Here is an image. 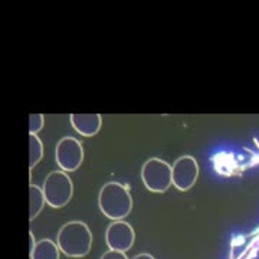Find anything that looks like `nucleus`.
<instances>
[{
  "label": "nucleus",
  "instance_id": "obj_1",
  "mask_svg": "<svg viewBox=\"0 0 259 259\" xmlns=\"http://www.w3.org/2000/svg\"><path fill=\"white\" fill-rule=\"evenodd\" d=\"M58 246L69 258H83L93 246V233L88 225L79 221L65 223L58 232Z\"/></svg>",
  "mask_w": 259,
  "mask_h": 259
},
{
  "label": "nucleus",
  "instance_id": "obj_2",
  "mask_svg": "<svg viewBox=\"0 0 259 259\" xmlns=\"http://www.w3.org/2000/svg\"><path fill=\"white\" fill-rule=\"evenodd\" d=\"M98 206L107 218L112 221H122L133 210V197L125 186L118 182H110L100 190Z\"/></svg>",
  "mask_w": 259,
  "mask_h": 259
},
{
  "label": "nucleus",
  "instance_id": "obj_3",
  "mask_svg": "<svg viewBox=\"0 0 259 259\" xmlns=\"http://www.w3.org/2000/svg\"><path fill=\"white\" fill-rule=\"evenodd\" d=\"M42 190L47 203L55 209H59L71 202L74 194V183L71 177L66 175V171H52L45 179Z\"/></svg>",
  "mask_w": 259,
  "mask_h": 259
},
{
  "label": "nucleus",
  "instance_id": "obj_4",
  "mask_svg": "<svg viewBox=\"0 0 259 259\" xmlns=\"http://www.w3.org/2000/svg\"><path fill=\"white\" fill-rule=\"evenodd\" d=\"M141 180L150 192L164 193L173 185L171 166L161 158H148L141 167Z\"/></svg>",
  "mask_w": 259,
  "mask_h": 259
},
{
  "label": "nucleus",
  "instance_id": "obj_5",
  "mask_svg": "<svg viewBox=\"0 0 259 259\" xmlns=\"http://www.w3.org/2000/svg\"><path fill=\"white\" fill-rule=\"evenodd\" d=\"M55 160L62 171L78 170L83 161L82 144L74 137L61 139L56 144Z\"/></svg>",
  "mask_w": 259,
  "mask_h": 259
},
{
  "label": "nucleus",
  "instance_id": "obj_6",
  "mask_svg": "<svg viewBox=\"0 0 259 259\" xmlns=\"http://www.w3.org/2000/svg\"><path fill=\"white\" fill-rule=\"evenodd\" d=\"M173 185L180 192L190 190L199 177V164L192 156H182L171 166Z\"/></svg>",
  "mask_w": 259,
  "mask_h": 259
},
{
  "label": "nucleus",
  "instance_id": "obj_7",
  "mask_svg": "<svg viewBox=\"0 0 259 259\" xmlns=\"http://www.w3.org/2000/svg\"><path fill=\"white\" fill-rule=\"evenodd\" d=\"M136 241V232L130 223L124 221H114L105 231V242L108 248L118 252H127L133 248Z\"/></svg>",
  "mask_w": 259,
  "mask_h": 259
},
{
  "label": "nucleus",
  "instance_id": "obj_8",
  "mask_svg": "<svg viewBox=\"0 0 259 259\" xmlns=\"http://www.w3.org/2000/svg\"><path fill=\"white\" fill-rule=\"evenodd\" d=\"M71 124L81 136L93 137L101 130L102 117L100 114H71Z\"/></svg>",
  "mask_w": 259,
  "mask_h": 259
},
{
  "label": "nucleus",
  "instance_id": "obj_9",
  "mask_svg": "<svg viewBox=\"0 0 259 259\" xmlns=\"http://www.w3.org/2000/svg\"><path fill=\"white\" fill-rule=\"evenodd\" d=\"M61 249L51 239H40L30 250V259H59Z\"/></svg>",
  "mask_w": 259,
  "mask_h": 259
},
{
  "label": "nucleus",
  "instance_id": "obj_10",
  "mask_svg": "<svg viewBox=\"0 0 259 259\" xmlns=\"http://www.w3.org/2000/svg\"><path fill=\"white\" fill-rule=\"evenodd\" d=\"M47 203L44 190L36 185H29V219L33 221Z\"/></svg>",
  "mask_w": 259,
  "mask_h": 259
},
{
  "label": "nucleus",
  "instance_id": "obj_11",
  "mask_svg": "<svg viewBox=\"0 0 259 259\" xmlns=\"http://www.w3.org/2000/svg\"><path fill=\"white\" fill-rule=\"evenodd\" d=\"M44 158V143L36 134L29 136V170H33Z\"/></svg>",
  "mask_w": 259,
  "mask_h": 259
},
{
  "label": "nucleus",
  "instance_id": "obj_12",
  "mask_svg": "<svg viewBox=\"0 0 259 259\" xmlns=\"http://www.w3.org/2000/svg\"><path fill=\"white\" fill-rule=\"evenodd\" d=\"M44 124H45V117L42 114H30V117H29V133L36 134L44 128Z\"/></svg>",
  "mask_w": 259,
  "mask_h": 259
},
{
  "label": "nucleus",
  "instance_id": "obj_13",
  "mask_svg": "<svg viewBox=\"0 0 259 259\" xmlns=\"http://www.w3.org/2000/svg\"><path fill=\"white\" fill-rule=\"evenodd\" d=\"M101 259H128V258L125 256V253H124V252H118V250L110 249L102 253Z\"/></svg>",
  "mask_w": 259,
  "mask_h": 259
},
{
  "label": "nucleus",
  "instance_id": "obj_14",
  "mask_svg": "<svg viewBox=\"0 0 259 259\" xmlns=\"http://www.w3.org/2000/svg\"><path fill=\"white\" fill-rule=\"evenodd\" d=\"M133 259H154L153 255H150V253H140L137 256H134Z\"/></svg>",
  "mask_w": 259,
  "mask_h": 259
},
{
  "label": "nucleus",
  "instance_id": "obj_15",
  "mask_svg": "<svg viewBox=\"0 0 259 259\" xmlns=\"http://www.w3.org/2000/svg\"><path fill=\"white\" fill-rule=\"evenodd\" d=\"M248 259H259V248H256V249L253 250L249 256H248Z\"/></svg>",
  "mask_w": 259,
  "mask_h": 259
}]
</instances>
